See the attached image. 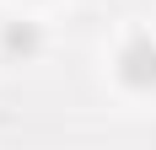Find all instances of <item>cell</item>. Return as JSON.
Returning <instances> with one entry per match:
<instances>
[{
    "mask_svg": "<svg viewBox=\"0 0 156 150\" xmlns=\"http://www.w3.org/2000/svg\"><path fill=\"white\" fill-rule=\"evenodd\" d=\"M119 80L135 91H151L156 86V38H129L124 48H119Z\"/></svg>",
    "mask_w": 156,
    "mask_h": 150,
    "instance_id": "1",
    "label": "cell"
},
{
    "mask_svg": "<svg viewBox=\"0 0 156 150\" xmlns=\"http://www.w3.org/2000/svg\"><path fill=\"white\" fill-rule=\"evenodd\" d=\"M0 48L5 54H38V27L32 22H11V27L0 32Z\"/></svg>",
    "mask_w": 156,
    "mask_h": 150,
    "instance_id": "2",
    "label": "cell"
}]
</instances>
